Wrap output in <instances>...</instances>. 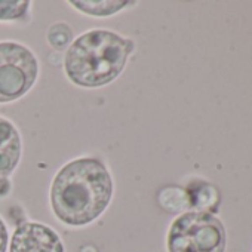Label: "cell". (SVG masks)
Masks as SVG:
<instances>
[{
    "instance_id": "6da1fadb",
    "label": "cell",
    "mask_w": 252,
    "mask_h": 252,
    "mask_svg": "<svg viewBox=\"0 0 252 252\" xmlns=\"http://www.w3.org/2000/svg\"><path fill=\"white\" fill-rule=\"evenodd\" d=\"M114 197V180L107 163L96 156L67 160L52 177L49 208L57 221L83 228L98 221Z\"/></svg>"
},
{
    "instance_id": "7a4b0ae2",
    "label": "cell",
    "mask_w": 252,
    "mask_h": 252,
    "mask_svg": "<svg viewBox=\"0 0 252 252\" xmlns=\"http://www.w3.org/2000/svg\"><path fill=\"white\" fill-rule=\"evenodd\" d=\"M137 43L110 29H91L76 36L64 52L65 79L82 89H99L116 82L135 54Z\"/></svg>"
},
{
    "instance_id": "3957f363",
    "label": "cell",
    "mask_w": 252,
    "mask_h": 252,
    "mask_svg": "<svg viewBox=\"0 0 252 252\" xmlns=\"http://www.w3.org/2000/svg\"><path fill=\"white\" fill-rule=\"evenodd\" d=\"M225 227L208 212L180 214L166 231V252H225Z\"/></svg>"
},
{
    "instance_id": "277c9868",
    "label": "cell",
    "mask_w": 252,
    "mask_h": 252,
    "mask_svg": "<svg viewBox=\"0 0 252 252\" xmlns=\"http://www.w3.org/2000/svg\"><path fill=\"white\" fill-rule=\"evenodd\" d=\"M36 52L18 40H0V104L23 99L40 77Z\"/></svg>"
},
{
    "instance_id": "5b68a950",
    "label": "cell",
    "mask_w": 252,
    "mask_h": 252,
    "mask_svg": "<svg viewBox=\"0 0 252 252\" xmlns=\"http://www.w3.org/2000/svg\"><path fill=\"white\" fill-rule=\"evenodd\" d=\"M8 252H65V245L54 227L27 220L15 225Z\"/></svg>"
},
{
    "instance_id": "8992f818",
    "label": "cell",
    "mask_w": 252,
    "mask_h": 252,
    "mask_svg": "<svg viewBox=\"0 0 252 252\" xmlns=\"http://www.w3.org/2000/svg\"><path fill=\"white\" fill-rule=\"evenodd\" d=\"M24 153L23 135L18 126L8 117L0 116V177H12Z\"/></svg>"
},
{
    "instance_id": "52a82bcc",
    "label": "cell",
    "mask_w": 252,
    "mask_h": 252,
    "mask_svg": "<svg viewBox=\"0 0 252 252\" xmlns=\"http://www.w3.org/2000/svg\"><path fill=\"white\" fill-rule=\"evenodd\" d=\"M138 0H67L76 12L89 18H110L138 6Z\"/></svg>"
},
{
    "instance_id": "ba28073f",
    "label": "cell",
    "mask_w": 252,
    "mask_h": 252,
    "mask_svg": "<svg viewBox=\"0 0 252 252\" xmlns=\"http://www.w3.org/2000/svg\"><path fill=\"white\" fill-rule=\"evenodd\" d=\"M190 200V211L197 212H208L215 215L221 205V193L217 186L203 181V180H193L186 187Z\"/></svg>"
},
{
    "instance_id": "9c48e42d",
    "label": "cell",
    "mask_w": 252,
    "mask_h": 252,
    "mask_svg": "<svg viewBox=\"0 0 252 252\" xmlns=\"http://www.w3.org/2000/svg\"><path fill=\"white\" fill-rule=\"evenodd\" d=\"M158 202L160 208L169 214H184L190 211L189 194L184 187L180 186H166L162 187L158 193Z\"/></svg>"
},
{
    "instance_id": "30bf717a",
    "label": "cell",
    "mask_w": 252,
    "mask_h": 252,
    "mask_svg": "<svg viewBox=\"0 0 252 252\" xmlns=\"http://www.w3.org/2000/svg\"><path fill=\"white\" fill-rule=\"evenodd\" d=\"M32 12V0H0V23L2 24L30 23Z\"/></svg>"
},
{
    "instance_id": "8fae6325",
    "label": "cell",
    "mask_w": 252,
    "mask_h": 252,
    "mask_svg": "<svg viewBox=\"0 0 252 252\" xmlns=\"http://www.w3.org/2000/svg\"><path fill=\"white\" fill-rule=\"evenodd\" d=\"M74 40V30L65 21H57L46 30V43L57 52H65Z\"/></svg>"
},
{
    "instance_id": "7c38bea8",
    "label": "cell",
    "mask_w": 252,
    "mask_h": 252,
    "mask_svg": "<svg viewBox=\"0 0 252 252\" xmlns=\"http://www.w3.org/2000/svg\"><path fill=\"white\" fill-rule=\"evenodd\" d=\"M9 239H11V233H9L8 224L2 218V215H0V252H8Z\"/></svg>"
},
{
    "instance_id": "4fadbf2b",
    "label": "cell",
    "mask_w": 252,
    "mask_h": 252,
    "mask_svg": "<svg viewBox=\"0 0 252 252\" xmlns=\"http://www.w3.org/2000/svg\"><path fill=\"white\" fill-rule=\"evenodd\" d=\"M14 191V183L11 177H0V200L8 199Z\"/></svg>"
}]
</instances>
